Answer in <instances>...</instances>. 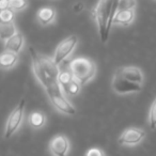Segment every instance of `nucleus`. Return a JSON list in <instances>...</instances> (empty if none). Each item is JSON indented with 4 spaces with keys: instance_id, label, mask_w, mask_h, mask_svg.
Here are the masks:
<instances>
[{
    "instance_id": "nucleus-1",
    "label": "nucleus",
    "mask_w": 156,
    "mask_h": 156,
    "mask_svg": "<svg viewBox=\"0 0 156 156\" xmlns=\"http://www.w3.org/2000/svg\"><path fill=\"white\" fill-rule=\"evenodd\" d=\"M29 54L31 57L32 69L34 76L41 83L44 89L50 88L54 85H58V77L60 75L59 65L46 56L39 54L33 47H29Z\"/></svg>"
},
{
    "instance_id": "nucleus-2",
    "label": "nucleus",
    "mask_w": 156,
    "mask_h": 156,
    "mask_svg": "<svg viewBox=\"0 0 156 156\" xmlns=\"http://www.w3.org/2000/svg\"><path fill=\"white\" fill-rule=\"evenodd\" d=\"M113 0H100L94 9V18L98 24V32L103 43L108 40L109 31L113 24L115 14L112 12Z\"/></svg>"
},
{
    "instance_id": "nucleus-3",
    "label": "nucleus",
    "mask_w": 156,
    "mask_h": 156,
    "mask_svg": "<svg viewBox=\"0 0 156 156\" xmlns=\"http://www.w3.org/2000/svg\"><path fill=\"white\" fill-rule=\"evenodd\" d=\"M69 71L80 85H86L95 76L96 65L89 58L78 57L69 62Z\"/></svg>"
},
{
    "instance_id": "nucleus-4",
    "label": "nucleus",
    "mask_w": 156,
    "mask_h": 156,
    "mask_svg": "<svg viewBox=\"0 0 156 156\" xmlns=\"http://www.w3.org/2000/svg\"><path fill=\"white\" fill-rule=\"evenodd\" d=\"M46 93L48 95L51 105L61 113L64 115H73L76 113V109L71 103L69 102L66 98L64 95V92L61 90L60 85H54L50 88L45 89Z\"/></svg>"
},
{
    "instance_id": "nucleus-5",
    "label": "nucleus",
    "mask_w": 156,
    "mask_h": 156,
    "mask_svg": "<svg viewBox=\"0 0 156 156\" xmlns=\"http://www.w3.org/2000/svg\"><path fill=\"white\" fill-rule=\"evenodd\" d=\"M25 105H26V101L22 100L20 104L12 110L10 113L9 118L5 123V138L9 139L15 134L20 127L23 121H24V112H25Z\"/></svg>"
},
{
    "instance_id": "nucleus-6",
    "label": "nucleus",
    "mask_w": 156,
    "mask_h": 156,
    "mask_svg": "<svg viewBox=\"0 0 156 156\" xmlns=\"http://www.w3.org/2000/svg\"><path fill=\"white\" fill-rule=\"evenodd\" d=\"M147 136V133L142 128L138 127H129L126 128L121 136L118 139V142L121 145L125 147H135L143 141V139Z\"/></svg>"
},
{
    "instance_id": "nucleus-7",
    "label": "nucleus",
    "mask_w": 156,
    "mask_h": 156,
    "mask_svg": "<svg viewBox=\"0 0 156 156\" xmlns=\"http://www.w3.org/2000/svg\"><path fill=\"white\" fill-rule=\"evenodd\" d=\"M78 43V37L76 35H71V37L64 39L58 46H57L56 50H55L54 55V61L57 64H60L62 61H64L69 55L72 54V51L74 50V48L76 47Z\"/></svg>"
},
{
    "instance_id": "nucleus-8",
    "label": "nucleus",
    "mask_w": 156,
    "mask_h": 156,
    "mask_svg": "<svg viewBox=\"0 0 156 156\" xmlns=\"http://www.w3.org/2000/svg\"><path fill=\"white\" fill-rule=\"evenodd\" d=\"M71 149V143L65 135H57L49 142V153L51 156H67Z\"/></svg>"
},
{
    "instance_id": "nucleus-9",
    "label": "nucleus",
    "mask_w": 156,
    "mask_h": 156,
    "mask_svg": "<svg viewBox=\"0 0 156 156\" xmlns=\"http://www.w3.org/2000/svg\"><path fill=\"white\" fill-rule=\"evenodd\" d=\"M112 88L117 93L125 94L132 93V92H139L141 90V85L127 80L119 75H115L112 79Z\"/></svg>"
},
{
    "instance_id": "nucleus-10",
    "label": "nucleus",
    "mask_w": 156,
    "mask_h": 156,
    "mask_svg": "<svg viewBox=\"0 0 156 156\" xmlns=\"http://www.w3.org/2000/svg\"><path fill=\"white\" fill-rule=\"evenodd\" d=\"M115 75H119L121 77L125 78L127 80L133 81V83H137L142 85L143 83V75L140 69L137 66H123L120 67L115 72Z\"/></svg>"
},
{
    "instance_id": "nucleus-11",
    "label": "nucleus",
    "mask_w": 156,
    "mask_h": 156,
    "mask_svg": "<svg viewBox=\"0 0 156 156\" xmlns=\"http://www.w3.org/2000/svg\"><path fill=\"white\" fill-rule=\"evenodd\" d=\"M56 10L52 7H44L39 10L37 14V20L43 26H47L50 25L56 18Z\"/></svg>"
},
{
    "instance_id": "nucleus-12",
    "label": "nucleus",
    "mask_w": 156,
    "mask_h": 156,
    "mask_svg": "<svg viewBox=\"0 0 156 156\" xmlns=\"http://www.w3.org/2000/svg\"><path fill=\"white\" fill-rule=\"evenodd\" d=\"M24 43H25V39H24L23 33L17 32L14 37H12L11 39H9L8 41H5V50L18 54V52L22 50L23 46H24Z\"/></svg>"
},
{
    "instance_id": "nucleus-13",
    "label": "nucleus",
    "mask_w": 156,
    "mask_h": 156,
    "mask_svg": "<svg viewBox=\"0 0 156 156\" xmlns=\"http://www.w3.org/2000/svg\"><path fill=\"white\" fill-rule=\"evenodd\" d=\"M135 20V11L134 10H121L118 11L113 18L115 25H122V26H128Z\"/></svg>"
},
{
    "instance_id": "nucleus-14",
    "label": "nucleus",
    "mask_w": 156,
    "mask_h": 156,
    "mask_svg": "<svg viewBox=\"0 0 156 156\" xmlns=\"http://www.w3.org/2000/svg\"><path fill=\"white\" fill-rule=\"evenodd\" d=\"M28 123L33 129H40L42 128L46 123V117L43 112L40 111H33L29 115L28 117Z\"/></svg>"
},
{
    "instance_id": "nucleus-15",
    "label": "nucleus",
    "mask_w": 156,
    "mask_h": 156,
    "mask_svg": "<svg viewBox=\"0 0 156 156\" xmlns=\"http://www.w3.org/2000/svg\"><path fill=\"white\" fill-rule=\"evenodd\" d=\"M17 60H18L17 54L12 51H8V50H5L1 54V56H0V64H1V66L3 69H12L17 63Z\"/></svg>"
},
{
    "instance_id": "nucleus-16",
    "label": "nucleus",
    "mask_w": 156,
    "mask_h": 156,
    "mask_svg": "<svg viewBox=\"0 0 156 156\" xmlns=\"http://www.w3.org/2000/svg\"><path fill=\"white\" fill-rule=\"evenodd\" d=\"M16 33H17V31H16V27L14 23H7V24L0 25V37H1L2 41H8L12 37H14Z\"/></svg>"
},
{
    "instance_id": "nucleus-17",
    "label": "nucleus",
    "mask_w": 156,
    "mask_h": 156,
    "mask_svg": "<svg viewBox=\"0 0 156 156\" xmlns=\"http://www.w3.org/2000/svg\"><path fill=\"white\" fill-rule=\"evenodd\" d=\"M75 80V77L73 76V74L71 73V71H63L60 72V75L58 77V83L60 85L61 89H64L66 86H69L72 81Z\"/></svg>"
},
{
    "instance_id": "nucleus-18",
    "label": "nucleus",
    "mask_w": 156,
    "mask_h": 156,
    "mask_svg": "<svg viewBox=\"0 0 156 156\" xmlns=\"http://www.w3.org/2000/svg\"><path fill=\"white\" fill-rule=\"evenodd\" d=\"M80 86H81L80 83L75 79V80L72 81L69 86H66V87L62 90L65 94H67V95H76V94H78L79 91H80Z\"/></svg>"
},
{
    "instance_id": "nucleus-19",
    "label": "nucleus",
    "mask_w": 156,
    "mask_h": 156,
    "mask_svg": "<svg viewBox=\"0 0 156 156\" xmlns=\"http://www.w3.org/2000/svg\"><path fill=\"white\" fill-rule=\"evenodd\" d=\"M14 17H15V12H14L13 10L10 9V8L0 12V20H1V24L13 23Z\"/></svg>"
},
{
    "instance_id": "nucleus-20",
    "label": "nucleus",
    "mask_w": 156,
    "mask_h": 156,
    "mask_svg": "<svg viewBox=\"0 0 156 156\" xmlns=\"http://www.w3.org/2000/svg\"><path fill=\"white\" fill-rule=\"evenodd\" d=\"M10 9L13 10L14 12H20L27 8V0H9Z\"/></svg>"
},
{
    "instance_id": "nucleus-21",
    "label": "nucleus",
    "mask_w": 156,
    "mask_h": 156,
    "mask_svg": "<svg viewBox=\"0 0 156 156\" xmlns=\"http://www.w3.org/2000/svg\"><path fill=\"white\" fill-rule=\"evenodd\" d=\"M149 124L151 129H155L156 128V98L154 102L152 103L151 108L149 111Z\"/></svg>"
},
{
    "instance_id": "nucleus-22",
    "label": "nucleus",
    "mask_w": 156,
    "mask_h": 156,
    "mask_svg": "<svg viewBox=\"0 0 156 156\" xmlns=\"http://www.w3.org/2000/svg\"><path fill=\"white\" fill-rule=\"evenodd\" d=\"M137 5V0H120L119 1V10H134Z\"/></svg>"
},
{
    "instance_id": "nucleus-23",
    "label": "nucleus",
    "mask_w": 156,
    "mask_h": 156,
    "mask_svg": "<svg viewBox=\"0 0 156 156\" xmlns=\"http://www.w3.org/2000/svg\"><path fill=\"white\" fill-rule=\"evenodd\" d=\"M85 156H106L105 152L100 147H91L86 152Z\"/></svg>"
},
{
    "instance_id": "nucleus-24",
    "label": "nucleus",
    "mask_w": 156,
    "mask_h": 156,
    "mask_svg": "<svg viewBox=\"0 0 156 156\" xmlns=\"http://www.w3.org/2000/svg\"><path fill=\"white\" fill-rule=\"evenodd\" d=\"M9 8H10L9 0H1V1H0V10H1V11L9 9Z\"/></svg>"
}]
</instances>
